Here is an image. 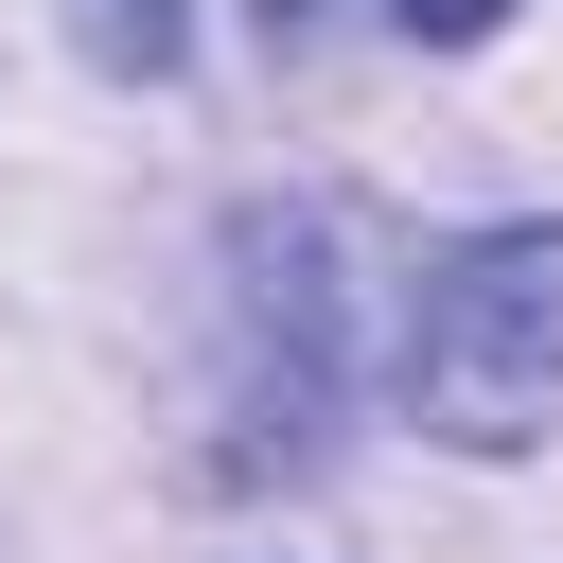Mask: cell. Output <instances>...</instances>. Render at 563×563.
Returning <instances> with one entry per match:
<instances>
[{
  "instance_id": "obj_1",
  "label": "cell",
  "mask_w": 563,
  "mask_h": 563,
  "mask_svg": "<svg viewBox=\"0 0 563 563\" xmlns=\"http://www.w3.org/2000/svg\"><path fill=\"white\" fill-rule=\"evenodd\" d=\"M405 405L457 457L545 440V405H563V229H475L405 282Z\"/></svg>"
},
{
  "instance_id": "obj_2",
  "label": "cell",
  "mask_w": 563,
  "mask_h": 563,
  "mask_svg": "<svg viewBox=\"0 0 563 563\" xmlns=\"http://www.w3.org/2000/svg\"><path fill=\"white\" fill-rule=\"evenodd\" d=\"M70 35H88L106 70H141V88H158V70L194 53V0H70Z\"/></svg>"
},
{
  "instance_id": "obj_3",
  "label": "cell",
  "mask_w": 563,
  "mask_h": 563,
  "mask_svg": "<svg viewBox=\"0 0 563 563\" xmlns=\"http://www.w3.org/2000/svg\"><path fill=\"white\" fill-rule=\"evenodd\" d=\"M387 18H405V35H422V53H475V35H493V18H510V0H387Z\"/></svg>"
}]
</instances>
